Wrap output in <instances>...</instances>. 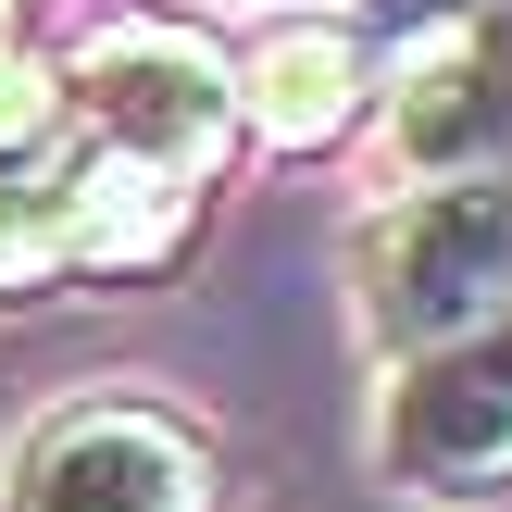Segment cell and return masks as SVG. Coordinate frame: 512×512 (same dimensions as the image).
<instances>
[{"label":"cell","mask_w":512,"mask_h":512,"mask_svg":"<svg viewBox=\"0 0 512 512\" xmlns=\"http://www.w3.org/2000/svg\"><path fill=\"white\" fill-rule=\"evenodd\" d=\"M63 138L163 188H200L238 138V63L200 50L188 25H100L63 63Z\"/></svg>","instance_id":"1"},{"label":"cell","mask_w":512,"mask_h":512,"mask_svg":"<svg viewBox=\"0 0 512 512\" xmlns=\"http://www.w3.org/2000/svg\"><path fill=\"white\" fill-rule=\"evenodd\" d=\"M512 313V188H400L363 225V338L375 363L450 350Z\"/></svg>","instance_id":"2"},{"label":"cell","mask_w":512,"mask_h":512,"mask_svg":"<svg viewBox=\"0 0 512 512\" xmlns=\"http://www.w3.org/2000/svg\"><path fill=\"white\" fill-rule=\"evenodd\" d=\"M375 463L413 500H500L512 488V313L450 350L388 363L375 400Z\"/></svg>","instance_id":"3"},{"label":"cell","mask_w":512,"mask_h":512,"mask_svg":"<svg viewBox=\"0 0 512 512\" xmlns=\"http://www.w3.org/2000/svg\"><path fill=\"white\" fill-rule=\"evenodd\" d=\"M213 450L163 400H75L13 450L0 512H213Z\"/></svg>","instance_id":"4"},{"label":"cell","mask_w":512,"mask_h":512,"mask_svg":"<svg viewBox=\"0 0 512 512\" xmlns=\"http://www.w3.org/2000/svg\"><path fill=\"white\" fill-rule=\"evenodd\" d=\"M388 163L400 188H512V13L450 25L388 75Z\"/></svg>","instance_id":"5"},{"label":"cell","mask_w":512,"mask_h":512,"mask_svg":"<svg viewBox=\"0 0 512 512\" xmlns=\"http://www.w3.org/2000/svg\"><path fill=\"white\" fill-rule=\"evenodd\" d=\"M363 88L375 75H363V38L350 25H275L238 63V125L275 138V150H325V138L363 125Z\"/></svg>","instance_id":"6"},{"label":"cell","mask_w":512,"mask_h":512,"mask_svg":"<svg viewBox=\"0 0 512 512\" xmlns=\"http://www.w3.org/2000/svg\"><path fill=\"white\" fill-rule=\"evenodd\" d=\"M75 275V138L0 150V300Z\"/></svg>","instance_id":"7"},{"label":"cell","mask_w":512,"mask_h":512,"mask_svg":"<svg viewBox=\"0 0 512 512\" xmlns=\"http://www.w3.org/2000/svg\"><path fill=\"white\" fill-rule=\"evenodd\" d=\"M63 138V63L0 38V150H50Z\"/></svg>","instance_id":"8"},{"label":"cell","mask_w":512,"mask_h":512,"mask_svg":"<svg viewBox=\"0 0 512 512\" xmlns=\"http://www.w3.org/2000/svg\"><path fill=\"white\" fill-rule=\"evenodd\" d=\"M488 13V0H350V25H375V38H450V25H475Z\"/></svg>","instance_id":"9"},{"label":"cell","mask_w":512,"mask_h":512,"mask_svg":"<svg viewBox=\"0 0 512 512\" xmlns=\"http://www.w3.org/2000/svg\"><path fill=\"white\" fill-rule=\"evenodd\" d=\"M488 13H512V0H488Z\"/></svg>","instance_id":"10"}]
</instances>
